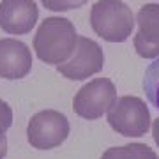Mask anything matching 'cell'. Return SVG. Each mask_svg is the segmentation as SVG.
<instances>
[{
	"mask_svg": "<svg viewBox=\"0 0 159 159\" xmlns=\"http://www.w3.org/2000/svg\"><path fill=\"white\" fill-rule=\"evenodd\" d=\"M76 29L67 18L50 16L44 18L37 27L32 44L41 62L58 66L73 55L76 48Z\"/></svg>",
	"mask_w": 159,
	"mask_h": 159,
	"instance_id": "obj_1",
	"label": "cell"
},
{
	"mask_svg": "<svg viewBox=\"0 0 159 159\" xmlns=\"http://www.w3.org/2000/svg\"><path fill=\"white\" fill-rule=\"evenodd\" d=\"M92 30L108 43H124L134 29V14L122 0H97L90 9Z\"/></svg>",
	"mask_w": 159,
	"mask_h": 159,
	"instance_id": "obj_2",
	"label": "cell"
},
{
	"mask_svg": "<svg viewBox=\"0 0 159 159\" xmlns=\"http://www.w3.org/2000/svg\"><path fill=\"white\" fill-rule=\"evenodd\" d=\"M110 127L125 138H140L150 129L148 106L136 96L117 97L106 111Z\"/></svg>",
	"mask_w": 159,
	"mask_h": 159,
	"instance_id": "obj_3",
	"label": "cell"
},
{
	"mask_svg": "<svg viewBox=\"0 0 159 159\" xmlns=\"http://www.w3.org/2000/svg\"><path fill=\"white\" fill-rule=\"evenodd\" d=\"M67 117L57 110H41L29 120L27 140L37 150H51L62 145L69 136Z\"/></svg>",
	"mask_w": 159,
	"mask_h": 159,
	"instance_id": "obj_4",
	"label": "cell"
},
{
	"mask_svg": "<svg viewBox=\"0 0 159 159\" xmlns=\"http://www.w3.org/2000/svg\"><path fill=\"white\" fill-rule=\"evenodd\" d=\"M117 99V89L110 78H96L81 87L73 99L74 113L85 120H96L106 115Z\"/></svg>",
	"mask_w": 159,
	"mask_h": 159,
	"instance_id": "obj_5",
	"label": "cell"
},
{
	"mask_svg": "<svg viewBox=\"0 0 159 159\" xmlns=\"http://www.w3.org/2000/svg\"><path fill=\"white\" fill-rule=\"evenodd\" d=\"M102 66H104L102 48L90 37L78 35L73 55L66 62L58 64L57 71L67 80L83 81V80L97 74L102 69Z\"/></svg>",
	"mask_w": 159,
	"mask_h": 159,
	"instance_id": "obj_6",
	"label": "cell"
},
{
	"mask_svg": "<svg viewBox=\"0 0 159 159\" xmlns=\"http://www.w3.org/2000/svg\"><path fill=\"white\" fill-rule=\"evenodd\" d=\"M39 7L34 0H2L0 2V29L6 34L23 35L37 25Z\"/></svg>",
	"mask_w": 159,
	"mask_h": 159,
	"instance_id": "obj_7",
	"label": "cell"
},
{
	"mask_svg": "<svg viewBox=\"0 0 159 159\" xmlns=\"http://www.w3.org/2000/svg\"><path fill=\"white\" fill-rule=\"evenodd\" d=\"M138 32L133 39L142 58L159 57V4H145L136 14Z\"/></svg>",
	"mask_w": 159,
	"mask_h": 159,
	"instance_id": "obj_8",
	"label": "cell"
},
{
	"mask_svg": "<svg viewBox=\"0 0 159 159\" xmlns=\"http://www.w3.org/2000/svg\"><path fill=\"white\" fill-rule=\"evenodd\" d=\"M32 69V53L29 46L18 39H0V78L21 80Z\"/></svg>",
	"mask_w": 159,
	"mask_h": 159,
	"instance_id": "obj_9",
	"label": "cell"
},
{
	"mask_svg": "<svg viewBox=\"0 0 159 159\" xmlns=\"http://www.w3.org/2000/svg\"><path fill=\"white\" fill-rule=\"evenodd\" d=\"M143 90L154 108L159 110V57L145 71L143 76Z\"/></svg>",
	"mask_w": 159,
	"mask_h": 159,
	"instance_id": "obj_10",
	"label": "cell"
},
{
	"mask_svg": "<svg viewBox=\"0 0 159 159\" xmlns=\"http://www.w3.org/2000/svg\"><path fill=\"white\" fill-rule=\"evenodd\" d=\"M124 159H159L157 154L145 143H127L122 147Z\"/></svg>",
	"mask_w": 159,
	"mask_h": 159,
	"instance_id": "obj_11",
	"label": "cell"
},
{
	"mask_svg": "<svg viewBox=\"0 0 159 159\" xmlns=\"http://www.w3.org/2000/svg\"><path fill=\"white\" fill-rule=\"evenodd\" d=\"M89 0H41V4L44 6V9L53 12H66V11H73L78 7L85 6Z\"/></svg>",
	"mask_w": 159,
	"mask_h": 159,
	"instance_id": "obj_12",
	"label": "cell"
},
{
	"mask_svg": "<svg viewBox=\"0 0 159 159\" xmlns=\"http://www.w3.org/2000/svg\"><path fill=\"white\" fill-rule=\"evenodd\" d=\"M12 125V110L6 101L0 99V127L2 129H11Z\"/></svg>",
	"mask_w": 159,
	"mask_h": 159,
	"instance_id": "obj_13",
	"label": "cell"
},
{
	"mask_svg": "<svg viewBox=\"0 0 159 159\" xmlns=\"http://www.w3.org/2000/svg\"><path fill=\"white\" fill-rule=\"evenodd\" d=\"M99 159H124L122 147H111V148H108V150H104Z\"/></svg>",
	"mask_w": 159,
	"mask_h": 159,
	"instance_id": "obj_14",
	"label": "cell"
},
{
	"mask_svg": "<svg viewBox=\"0 0 159 159\" xmlns=\"http://www.w3.org/2000/svg\"><path fill=\"white\" fill-rule=\"evenodd\" d=\"M7 156V136L6 129L0 127V159H4Z\"/></svg>",
	"mask_w": 159,
	"mask_h": 159,
	"instance_id": "obj_15",
	"label": "cell"
},
{
	"mask_svg": "<svg viewBox=\"0 0 159 159\" xmlns=\"http://www.w3.org/2000/svg\"><path fill=\"white\" fill-rule=\"evenodd\" d=\"M152 136H154V140H156V143H157V147H159V117L154 120V124H152Z\"/></svg>",
	"mask_w": 159,
	"mask_h": 159,
	"instance_id": "obj_16",
	"label": "cell"
}]
</instances>
